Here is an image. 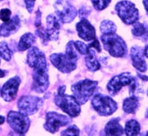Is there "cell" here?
I'll list each match as a JSON object with an SVG mask.
<instances>
[{
  "label": "cell",
  "instance_id": "28",
  "mask_svg": "<svg viewBox=\"0 0 148 136\" xmlns=\"http://www.w3.org/2000/svg\"><path fill=\"white\" fill-rule=\"evenodd\" d=\"M61 134L62 135H79L80 134V130L76 125H72L62 132Z\"/></svg>",
  "mask_w": 148,
  "mask_h": 136
},
{
  "label": "cell",
  "instance_id": "18",
  "mask_svg": "<svg viewBox=\"0 0 148 136\" xmlns=\"http://www.w3.org/2000/svg\"><path fill=\"white\" fill-rule=\"evenodd\" d=\"M119 118H113L107 124L104 128L106 135H121L124 133L121 125L119 124Z\"/></svg>",
  "mask_w": 148,
  "mask_h": 136
},
{
  "label": "cell",
  "instance_id": "42",
  "mask_svg": "<svg viewBox=\"0 0 148 136\" xmlns=\"http://www.w3.org/2000/svg\"><path fill=\"white\" fill-rule=\"evenodd\" d=\"M1 1H2V0H0V2H1Z\"/></svg>",
  "mask_w": 148,
  "mask_h": 136
},
{
  "label": "cell",
  "instance_id": "24",
  "mask_svg": "<svg viewBox=\"0 0 148 136\" xmlns=\"http://www.w3.org/2000/svg\"><path fill=\"white\" fill-rule=\"evenodd\" d=\"M100 30L102 34L113 33L116 32V26L113 22L109 20H104L101 23Z\"/></svg>",
  "mask_w": 148,
  "mask_h": 136
},
{
  "label": "cell",
  "instance_id": "22",
  "mask_svg": "<svg viewBox=\"0 0 148 136\" xmlns=\"http://www.w3.org/2000/svg\"><path fill=\"white\" fill-rule=\"evenodd\" d=\"M132 33L134 36L138 37L141 39H142L148 33L147 25L145 23L136 22V23L133 24Z\"/></svg>",
  "mask_w": 148,
  "mask_h": 136
},
{
  "label": "cell",
  "instance_id": "32",
  "mask_svg": "<svg viewBox=\"0 0 148 136\" xmlns=\"http://www.w3.org/2000/svg\"><path fill=\"white\" fill-rule=\"evenodd\" d=\"M35 1L36 0H25V2L26 5V8L27 9L29 13H31L33 11Z\"/></svg>",
  "mask_w": 148,
  "mask_h": 136
},
{
  "label": "cell",
  "instance_id": "31",
  "mask_svg": "<svg viewBox=\"0 0 148 136\" xmlns=\"http://www.w3.org/2000/svg\"><path fill=\"white\" fill-rule=\"evenodd\" d=\"M91 42H91L90 44H88V46H89L90 48H95L98 52H101V46H100L99 41H98L97 39H95L94 40L91 41Z\"/></svg>",
  "mask_w": 148,
  "mask_h": 136
},
{
  "label": "cell",
  "instance_id": "2",
  "mask_svg": "<svg viewBox=\"0 0 148 136\" xmlns=\"http://www.w3.org/2000/svg\"><path fill=\"white\" fill-rule=\"evenodd\" d=\"M77 51L74 47L73 41L67 43L64 53H53L50 55L51 63L64 73H69L75 70L76 68V63L78 61Z\"/></svg>",
  "mask_w": 148,
  "mask_h": 136
},
{
  "label": "cell",
  "instance_id": "11",
  "mask_svg": "<svg viewBox=\"0 0 148 136\" xmlns=\"http://www.w3.org/2000/svg\"><path fill=\"white\" fill-rule=\"evenodd\" d=\"M43 104L41 98L32 96H24L18 101V108L19 113L25 115H30L39 111Z\"/></svg>",
  "mask_w": 148,
  "mask_h": 136
},
{
  "label": "cell",
  "instance_id": "33",
  "mask_svg": "<svg viewBox=\"0 0 148 136\" xmlns=\"http://www.w3.org/2000/svg\"><path fill=\"white\" fill-rule=\"evenodd\" d=\"M143 4L145 6V10H146L147 14L148 15V0H143Z\"/></svg>",
  "mask_w": 148,
  "mask_h": 136
},
{
  "label": "cell",
  "instance_id": "23",
  "mask_svg": "<svg viewBox=\"0 0 148 136\" xmlns=\"http://www.w3.org/2000/svg\"><path fill=\"white\" fill-rule=\"evenodd\" d=\"M141 131L139 123L136 120H130L125 125V132L127 135H138Z\"/></svg>",
  "mask_w": 148,
  "mask_h": 136
},
{
  "label": "cell",
  "instance_id": "13",
  "mask_svg": "<svg viewBox=\"0 0 148 136\" xmlns=\"http://www.w3.org/2000/svg\"><path fill=\"white\" fill-rule=\"evenodd\" d=\"M71 123V119L55 112H49L46 115V121L44 124L45 129L51 133H55L62 126H67Z\"/></svg>",
  "mask_w": 148,
  "mask_h": 136
},
{
  "label": "cell",
  "instance_id": "21",
  "mask_svg": "<svg viewBox=\"0 0 148 136\" xmlns=\"http://www.w3.org/2000/svg\"><path fill=\"white\" fill-rule=\"evenodd\" d=\"M85 57V63L86 66L88 68V70L92 72L97 71L100 69V64L99 61L97 60L94 51L90 49V51Z\"/></svg>",
  "mask_w": 148,
  "mask_h": 136
},
{
  "label": "cell",
  "instance_id": "40",
  "mask_svg": "<svg viewBox=\"0 0 148 136\" xmlns=\"http://www.w3.org/2000/svg\"><path fill=\"white\" fill-rule=\"evenodd\" d=\"M147 96H148V90H147Z\"/></svg>",
  "mask_w": 148,
  "mask_h": 136
},
{
  "label": "cell",
  "instance_id": "17",
  "mask_svg": "<svg viewBox=\"0 0 148 136\" xmlns=\"http://www.w3.org/2000/svg\"><path fill=\"white\" fill-rule=\"evenodd\" d=\"M21 26L20 18L18 16H14L11 19L5 22L0 27V36L7 37L17 32Z\"/></svg>",
  "mask_w": 148,
  "mask_h": 136
},
{
  "label": "cell",
  "instance_id": "8",
  "mask_svg": "<svg viewBox=\"0 0 148 136\" xmlns=\"http://www.w3.org/2000/svg\"><path fill=\"white\" fill-rule=\"evenodd\" d=\"M91 104L92 107L101 116H109L117 109V103L110 96L98 93L92 98Z\"/></svg>",
  "mask_w": 148,
  "mask_h": 136
},
{
  "label": "cell",
  "instance_id": "36",
  "mask_svg": "<svg viewBox=\"0 0 148 136\" xmlns=\"http://www.w3.org/2000/svg\"><path fill=\"white\" fill-rule=\"evenodd\" d=\"M5 74H6V72H5V71L2 70H0V78L5 77Z\"/></svg>",
  "mask_w": 148,
  "mask_h": 136
},
{
  "label": "cell",
  "instance_id": "1",
  "mask_svg": "<svg viewBox=\"0 0 148 136\" xmlns=\"http://www.w3.org/2000/svg\"><path fill=\"white\" fill-rule=\"evenodd\" d=\"M27 62L33 68L32 89L39 93L44 92L50 84L48 68L44 53L36 47H30L27 53Z\"/></svg>",
  "mask_w": 148,
  "mask_h": 136
},
{
  "label": "cell",
  "instance_id": "41",
  "mask_svg": "<svg viewBox=\"0 0 148 136\" xmlns=\"http://www.w3.org/2000/svg\"><path fill=\"white\" fill-rule=\"evenodd\" d=\"M146 135H148V132H147V133Z\"/></svg>",
  "mask_w": 148,
  "mask_h": 136
},
{
  "label": "cell",
  "instance_id": "10",
  "mask_svg": "<svg viewBox=\"0 0 148 136\" xmlns=\"http://www.w3.org/2000/svg\"><path fill=\"white\" fill-rule=\"evenodd\" d=\"M56 16L62 23H71L77 16V11L67 0H57L54 4Z\"/></svg>",
  "mask_w": 148,
  "mask_h": 136
},
{
  "label": "cell",
  "instance_id": "6",
  "mask_svg": "<svg viewBox=\"0 0 148 136\" xmlns=\"http://www.w3.org/2000/svg\"><path fill=\"white\" fill-rule=\"evenodd\" d=\"M61 25L59 19L53 14L47 17V28L38 27L36 33L42 40L43 44H47L49 41H56L59 39Z\"/></svg>",
  "mask_w": 148,
  "mask_h": 136
},
{
  "label": "cell",
  "instance_id": "35",
  "mask_svg": "<svg viewBox=\"0 0 148 136\" xmlns=\"http://www.w3.org/2000/svg\"><path fill=\"white\" fill-rule=\"evenodd\" d=\"M143 52H144V55H145V56L148 59V45L145 46V49L143 50Z\"/></svg>",
  "mask_w": 148,
  "mask_h": 136
},
{
  "label": "cell",
  "instance_id": "14",
  "mask_svg": "<svg viewBox=\"0 0 148 136\" xmlns=\"http://www.w3.org/2000/svg\"><path fill=\"white\" fill-rule=\"evenodd\" d=\"M21 79L18 76L11 78L3 85L1 90V96L5 101L14 100L17 94L18 87L20 85Z\"/></svg>",
  "mask_w": 148,
  "mask_h": 136
},
{
  "label": "cell",
  "instance_id": "3",
  "mask_svg": "<svg viewBox=\"0 0 148 136\" xmlns=\"http://www.w3.org/2000/svg\"><path fill=\"white\" fill-rule=\"evenodd\" d=\"M64 91L65 86H61L58 89L57 94L54 97L55 104L71 118L77 117L81 113L80 104L74 96L64 94Z\"/></svg>",
  "mask_w": 148,
  "mask_h": 136
},
{
  "label": "cell",
  "instance_id": "27",
  "mask_svg": "<svg viewBox=\"0 0 148 136\" xmlns=\"http://www.w3.org/2000/svg\"><path fill=\"white\" fill-rule=\"evenodd\" d=\"M91 2L96 10H102L108 7L111 0H91Z\"/></svg>",
  "mask_w": 148,
  "mask_h": 136
},
{
  "label": "cell",
  "instance_id": "5",
  "mask_svg": "<svg viewBox=\"0 0 148 136\" xmlns=\"http://www.w3.org/2000/svg\"><path fill=\"white\" fill-rule=\"evenodd\" d=\"M97 86V81L84 79L73 84L71 90L78 103L84 104L94 94Z\"/></svg>",
  "mask_w": 148,
  "mask_h": 136
},
{
  "label": "cell",
  "instance_id": "34",
  "mask_svg": "<svg viewBox=\"0 0 148 136\" xmlns=\"http://www.w3.org/2000/svg\"><path fill=\"white\" fill-rule=\"evenodd\" d=\"M137 75L138 76V77L140 78V79H141L143 81H148V76H143V75H141V74H139L138 72L137 73Z\"/></svg>",
  "mask_w": 148,
  "mask_h": 136
},
{
  "label": "cell",
  "instance_id": "20",
  "mask_svg": "<svg viewBox=\"0 0 148 136\" xmlns=\"http://www.w3.org/2000/svg\"><path fill=\"white\" fill-rule=\"evenodd\" d=\"M36 41V38L34 35H33L30 33L24 34L20 38V40L18 42V48L19 51H25L27 49L30 48L34 44V43Z\"/></svg>",
  "mask_w": 148,
  "mask_h": 136
},
{
  "label": "cell",
  "instance_id": "16",
  "mask_svg": "<svg viewBox=\"0 0 148 136\" xmlns=\"http://www.w3.org/2000/svg\"><path fill=\"white\" fill-rule=\"evenodd\" d=\"M143 48L138 46H134L130 51V58L133 67L138 71L144 72L147 70V64L145 59Z\"/></svg>",
  "mask_w": 148,
  "mask_h": 136
},
{
  "label": "cell",
  "instance_id": "26",
  "mask_svg": "<svg viewBox=\"0 0 148 136\" xmlns=\"http://www.w3.org/2000/svg\"><path fill=\"white\" fill-rule=\"evenodd\" d=\"M73 44L77 52H79L82 55H87L89 53L90 47L88 45H86L84 42L81 41H76V42H73Z\"/></svg>",
  "mask_w": 148,
  "mask_h": 136
},
{
  "label": "cell",
  "instance_id": "9",
  "mask_svg": "<svg viewBox=\"0 0 148 136\" xmlns=\"http://www.w3.org/2000/svg\"><path fill=\"white\" fill-rule=\"evenodd\" d=\"M136 80L131 73L124 72L111 79L107 85V89L110 96H114L118 94L122 87L126 86L130 87Z\"/></svg>",
  "mask_w": 148,
  "mask_h": 136
},
{
  "label": "cell",
  "instance_id": "25",
  "mask_svg": "<svg viewBox=\"0 0 148 136\" xmlns=\"http://www.w3.org/2000/svg\"><path fill=\"white\" fill-rule=\"evenodd\" d=\"M12 56V52L5 42L0 43V57L5 61H10Z\"/></svg>",
  "mask_w": 148,
  "mask_h": 136
},
{
  "label": "cell",
  "instance_id": "15",
  "mask_svg": "<svg viewBox=\"0 0 148 136\" xmlns=\"http://www.w3.org/2000/svg\"><path fill=\"white\" fill-rule=\"evenodd\" d=\"M76 30L79 36L86 42H90L96 39V30L86 18H82L76 25Z\"/></svg>",
  "mask_w": 148,
  "mask_h": 136
},
{
  "label": "cell",
  "instance_id": "7",
  "mask_svg": "<svg viewBox=\"0 0 148 136\" xmlns=\"http://www.w3.org/2000/svg\"><path fill=\"white\" fill-rule=\"evenodd\" d=\"M115 9L119 18L126 25H133L139 18L138 10L131 2L121 1L116 4Z\"/></svg>",
  "mask_w": 148,
  "mask_h": 136
},
{
  "label": "cell",
  "instance_id": "29",
  "mask_svg": "<svg viewBox=\"0 0 148 136\" xmlns=\"http://www.w3.org/2000/svg\"><path fill=\"white\" fill-rule=\"evenodd\" d=\"M11 11L9 9L5 8L0 11V19L4 22H6L10 19Z\"/></svg>",
  "mask_w": 148,
  "mask_h": 136
},
{
  "label": "cell",
  "instance_id": "38",
  "mask_svg": "<svg viewBox=\"0 0 148 136\" xmlns=\"http://www.w3.org/2000/svg\"><path fill=\"white\" fill-rule=\"evenodd\" d=\"M141 40L143 41V42H147V41H148V33L147 34V35L145 36V37H144L143 39H141Z\"/></svg>",
  "mask_w": 148,
  "mask_h": 136
},
{
  "label": "cell",
  "instance_id": "12",
  "mask_svg": "<svg viewBox=\"0 0 148 136\" xmlns=\"http://www.w3.org/2000/svg\"><path fill=\"white\" fill-rule=\"evenodd\" d=\"M8 122L12 129L19 135L25 134L30 126V120L27 115L15 111L9 112L8 114Z\"/></svg>",
  "mask_w": 148,
  "mask_h": 136
},
{
  "label": "cell",
  "instance_id": "39",
  "mask_svg": "<svg viewBox=\"0 0 148 136\" xmlns=\"http://www.w3.org/2000/svg\"><path fill=\"white\" fill-rule=\"evenodd\" d=\"M145 116H146L147 118H148V109H147V111H146V114H145Z\"/></svg>",
  "mask_w": 148,
  "mask_h": 136
},
{
  "label": "cell",
  "instance_id": "30",
  "mask_svg": "<svg viewBox=\"0 0 148 136\" xmlns=\"http://www.w3.org/2000/svg\"><path fill=\"white\" fill-rule=\"evenodd\" d=\"M90 10L87 9L85 7H82L79 10V18H81V19L86 18L90 14Z\"/></svg>",
  "mask_w": 148,
  "mask_h": 136
},
{
  "label": "cell",
  "instance_id": "19",
  "mask_svg": "<svg viewBox=\"0 0 148 136\" xmlns=\"http://www.w3.org/2000/svg\"><path fill=\"white\" fill-rule=\"evenodd\" d=\"M139 107L138 98L136 96H131L123 102V110L128 114H134Z\"/></svg>",
  "mask_w": 148,
  "mask_h": 136
},
{
  "label": "cell",
  "instance_id": "37",
  "mask_svg": "<svg viewBox=\"0 0 148 136\" xmlns=\"http://www.w3.org/2000/svg\"><path fill=\"white\" fill-rule=\"evenodd\" d=\"M4 122H5V118L3 116L0 115V124H2Z\"/></svg>",
  "mask_w": 148,
  "mask_h": 136
},
{
  "label": "cell",
  "instance_id": "4",
  "mask_svg": "<svg viewBox=\"0 0 148 136\" xmlns=\"http://www.w3.org/2000/svg\"><path fill=\"white\" fill-rule=\"evenodd\" d=\"M101 40L104 48L112 56L121 58L126 55L127 53L126 43L121 39V37L116 34V33L103 34L101 36Z\"/></svg>",
  "mask_w": 148,
  "mask_h": 136
}]
</instances>
